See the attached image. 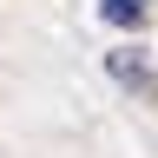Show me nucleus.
I'll return each instance as SVG.
<instances>
[{
    "label": "nucleus",
    "mask_w": 158,
    "mask_h": 158,
    "mask_svg": "<svg viewBox=\"0 0 158 158\" xmlns=\"http://www.w3.org/2000/svg\"><path fill=\"white\" fill-rule=\"evenodd\" d=\"M106 73H112L125 92H138V99H158V73L145 66V53H138V46H118V53H106Z\"/></svg>",
    "instance_id": "nucleus-1"
},
{
    "label": "nucleus",
    "mask_w": 158,
    "mask_h": 158,
    "mask_svg": "<svg viewBox=\"0 0 158 158\" xmlns=\"http://www.w3.org/2000/svg\"><path fill=\"white\" fill-rule=\"evenodd\" d=\"M99 13H106L112 27H145V20H152V0H99Z\"/></svg>",
    "instance_id": "nucleus-2"
}]
</instances>
